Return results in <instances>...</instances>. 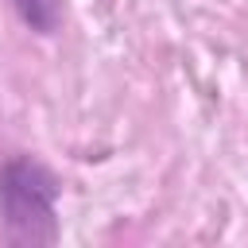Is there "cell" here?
<instances>
[{
    "label": "cell",
    "mask_w": 248,
    "mask_h": 248,
    "mask_svg": "<svg viewBox=\"0 0 248 248\" xmlns=\"http://www.w3.org/2000/svg\"><path fill=\"white\" fill-rule=\"evenodd\" d=\"M16 4V12H19V19L27 23V27H35V31H54L58 27V19H62V0H12Z\"/></svg>",
    "instance_id": "7a4b0ae2"
},
{
    "label": "cell",
    "mask_w": 248,
    "mask_h": 248,
    "mask_svg": "<svg viewBox=\"0 0 248 248\" xmlns=\"http://www.w3.org/2000/svg\"><path fill=\"white\" fill-rule=\"evenodd\" d=\"M58 182L35 159H12L0 167V221L12 244H50L58 236Z\"/></svg>",
    "instance_id": "6da1fadb"
}]
</instances>
